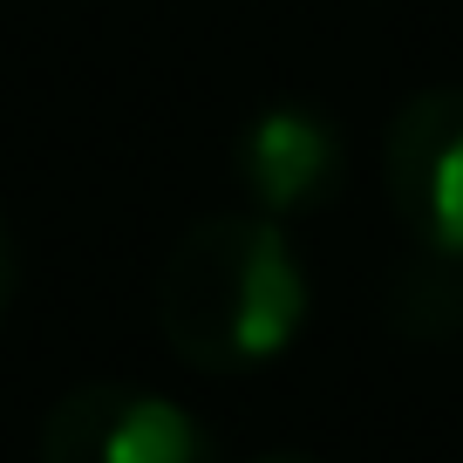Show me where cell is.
Returning a JSON list of instances; mask_svg holds the SVG:
<instances>
[{
    "label": "cell",
    "instance_id": "obj_1",
    "mask_svg": "<svg viewBox=\"0 0 463 463\" xmlns=\"http://www.w3.org/2000/svg\"><path fill=\"white\" fill-rule=\"evenodd\" d=\"M307 266L273 212H212L157 266V334L204 375H252L307 327Z\"/></svg>",
    "mask_w": 463,
    "mask_h": 463
},
{
    "label": "cell",
    "instance_id": "obj_2",
    "mask_svg": "<svg viewBox=\"0 0 463 463\" xmlns=\"http://www.w3.org/2000/svg\"><path fill=\"white\" fill-rule=\"evenodd\" d=\"M42 463H218V443L157 389L82 382L42 416Z\"/></svg>",
    "mask_w": 463,
    "mask_h": 463
},
{
    "label": "cell",
    "instance_id": "obj_3",
    "mask_svg": "<svg viewBox=\"0 0 463 463\" xmlns=\"http://www.w3.org/2000/svg\"><path fill=\"white\" fill-rule=\"evenodd\" d=\"M382 184L409 246L463 266V89H422L382 137Z\"/></svg>",
    "mask_w": 463,
    "mask_h": 463
},
{
    "label": "cell",
    "instance_id": "obj_4",
    "mask_svg": "<svg viewBox=\"0 0 463 463\" xmlns=\"http://www.w3.org/2000/svg\"><path fill=\"white\" fill-rule=\"evenodd\" d=\"M232 171L252 212L300 218L327 212L347 191V137L334 116L307 109V102H266L246 130L232 137Z\"/></svg>",
    "mask_w": 463,
    "mask_h": 463
},
{
    "label": "cell",
    "instance_id": "obj_5",
    "mask_svg": "<svg viewBox=\"0 0 463 463\" xmlns=\"http://www.w3.org/2000/svg\"><path fill=\"white\" fill-rule=\"evenodd\" d=\"M14 279H21V252H14L7 218H0V314H7V300H14Z\"/></svg>",
    "mask_w": 463,
    "mask_h": 463
},
{
    "label": "cell",
    "instance_id": "obj_6",
    "mask_svg": "<svg viewBox=\"0 0 463 463\" xmlns=\"http://www.w3.org/2000/svg\"><path fill=\"white\" fill-rule=\"evenodd\" d=\"M252 463H320V457H307V449H273V457H252Z\"/></svg>",
    "mask_w": 463,
    "mask_h": 463
}]
</instances>
